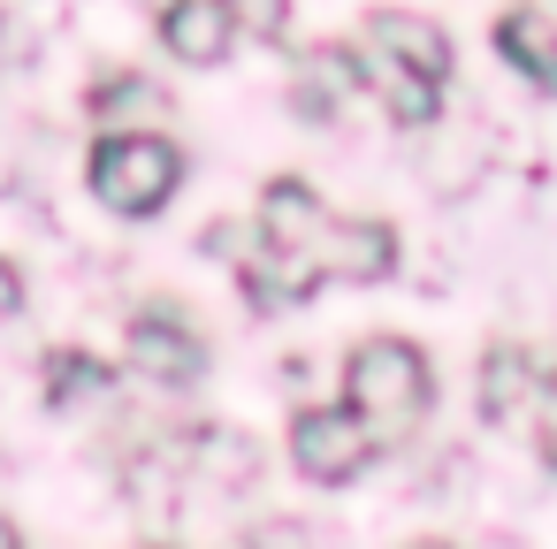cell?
I'll list each match as a JSON object with an SVG mask.
<instances>
[{
	"mask_svg": "<svg viewBox=\"0 0 557 549\" xmlns=\"http://www.w3.org/2000/svg\"><path fill=\"white\" fill-rule=\"evenodd\" d=\"M389 267H397L389 222H351V214L321 207V191L298 176H275L260 191L252 260H245V298L260 313H290L298 298H313L329 283H382Z\"/></svg>",
	"mask_w": 557,
	"mask_h": 549,
	"instance_id": "obj_1",
	"label": "cell"
},
{
	"mask_svg": "<svg viewBox=\"0 0 557 549\" xmlns=\"http://www.w3.org/2000/svg\"><path fill=\"white\" fill-rule=\"evenodd\" d=\"M351 62H359V85H367V92H374L405 130L435 123L443 85H450V39H443L428 16H405V9L367 16V24H359Z\"/></svg>",
	"mask_w": 557,
	"mask_h": 549,
	"instance_id": "obj_2",
	"label": "cell"
},
{
	"mask_svg": "<svg viewBox=\"0 0 557 549\" xmlns=\"http://www.w3.org/2000/svg\"><path fill=\"white\" fill-rule=\"evenodd\" d=\"M428 397H435L428 351L405 344V336H367V344L351 351V366H344V404L359 412V427H367L382 450H397V442L428 420Z\"/></svg>",
	"mask_w": 557,
	"mask_h": 549,
	"instance_id": "obj_3",
	"label": "cell"
},
{
	"mask_svg": "<svg viewBox=\"0 0 557 549\" xmlns=\"http://www.w3.org/2000/svg\"><path fill=\"white\" fill-rule=\"evenodd\" d=\"M85 184H92V199L108 214H161L169 191L184 184V153L169 138H153V130H138V138L123 130V138H100L92 146Z\"/></svg>",
	"mask_w": 557,
	"mask_h": 549,
	"instance_id": "obj_4",
	"label": "cell"
},
{
	"mask_svg": "<svg viewBox=\"0 0 557 549\" xmlns=\"http://www.w3.org/2000/svg\"><path fill=\"white\" fill-rule=\"evenodd\" d=\"M374 458H382V442L359 427L351 404H329V412H298V420H290V465H298L306 481H321V488L359 481Z\"/></svg>",
	"mask_w": 557,
	"mask_h": 549,
	"instance_id": "obj_5",
	"label": "cell"
},
{
	"mask_svg": "<svg viewBox=\"0 0 557 549\" xmlns=\"http://www.w3.org/2000/svg\"><path fill=\"white\" fill-rule=\"evenodd\" d=\"M237 32H245V24H237V0H169V9H161L169 54L191 62V70H214V62L230 54Z\"/></svg>",
	"mask_w": 557,
	"mask_h": 549,
	"instance_id": "obj_6",
	"label": "cell"
},
{
	"mask_svg": "<svg viewBox=\"0 0 557 549\" xmlns=\"http://www.w3.org/2000/svg\"><path fill=\"white\" fill-rule=\"evenodd\" d=\"M496 54L534 92H557V0H519V9L496 24Z\"/></svg>",
	"mask_w": 557,
	"mask_h": 549,
	"instance_id": "obj_7",
	"label": "cell"
},
{
	"mask_svg": "<svg viewBox=\"0 0 557 549\" xmlns=\"http://www.w3.org/2000/svg\"><path fill=\"white\" fill-rule=\"evenodd\" d=\"M131 359H138L146 374H161V382H191V374L207 366V344L184 328L176 305H146V313L131 321Z\"/></svg>",
	"mask_w": 557,
	"mask_h": 549,
	"instance_id": "obj_8",
	"label": "cell"
},
{
	"mask_svg": "<svg viewBox=\"0 0 557 549\" xmlns=\"http://www.w3.org/2000/svg\"><path fill=\"white\" fill-rule=\"evenodd\" d=\"M527 404H534V359L519 344H496L481 366V420L504 427V420H527Z\"/></svg>",
	"mask_w": 557,
	"mask_h": 549,
	"instance_id": "obj_9",
	"label": "cell"
},
{
	"mask_svg": "<svg viewBox=\"0 0 557 549\" xmlns=\"http://www.w3.org/2000/svg\"><path fill=\"white\" fill-rule=\"evenodd\" d=\"M359 85V62L351 54H313L306 70H298V108L306 115H336V100Z\"/></svg>",
	"mask_w": 557,
	"mask_h": 549,
	"instance_id": "obj_10",
	"label": "cell"
},
{
	"mask_svg": "<svg viewBox=\"0 0 557 549\" xmlns=\"http://www.w3.org/2000/svg\"><path fill=\"white\" fill-rule=\"evenodd\" d=\"M527 420H534L542 458L557 465V366H549V374H534V404H527Z\"/></svg>",
	"mask_w": 557,
	"mask_h": 549,
	"instance_id": "obj_11",
	"label": "cell"
},
{
	"mask_svg": "<svg viewBox=\"0 0 557 549\" xmlns=\"http://www.w3.org/2000/svg\"><path fill=\"white\" fill-rule=\"evenodd\" d=\"M237 24H252L260 39H283V0H237Z\"/></svg>",
	"mask_w": 557,
	"mask_h": 549,
	"instance_id": "obj_12",
	"label": "cell"
},
{
	"mask_svg": "<svg viewBox=\"0 0 557 549\" xmlns=\"http://www.w3.org/2000/svg\"><path fill=\"white\" fill-rule=\"evenodd\" d=\"M24 305V275L16 267H0V313H16Z\"/></svg>",
	"mask_w": 557,
	"mask_h": 549,
	"instance_id": "obj_13",
	"label": "cell"
},
{
	"mask_svg": "<svg viewBox=\"0 0 557 549\" xmlns=\"http://www.w3.org/2000/svg\"><path fill=\"white\" fill-rule=\"evenodd\" d=\"M0 541H16V526H0Z\"/></svg>",
	"mask_w": 557,
	"mask_h": 549,
	"instance_id": "obj_14",
	"label": "cell"
}]
</instances>
